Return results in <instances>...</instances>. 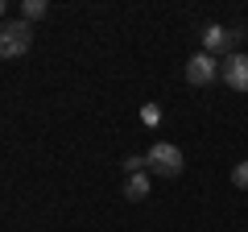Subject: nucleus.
I'll list each match as a JSON object with an SVG mask.
<instances>
[{
  "label": "nucleus",
  "instance_id": "nucleus-10",
  "mask_svg": "<svg viewBox=\"0 0 248 232\" xmlns=\"http://www.w3.org/2000/svg\"><path fill=\"white\" fill-rule=\"evenodd\" d=\"M4 13H9V4H4V0H0V21H4Z\"/></svg>",
  "mask_w": 248,
  "mask_h": 232
},
{
  "label": "nucleus",
  "instance_id": "nucleus-7",
  "mask_svg": "<svg viewBox=\"0 0 248 232\" xmlns=\"http://www.w3.org/2000/svg\"><path fill=\"white\" fill-rule=\"evenodd\" d=\"M46 13H50L46 0H25V4H21V17L25 21H37V17H46Z\"/></svg>",
  "mask_w": 248,
  "mask_h": 232
},
{
  "label": "nucleus",
  "instance_id": "nucleus-3",
  "mask_svg": "<svg viewBox=\"0 0 248 232\" xmlns=\"http://www.w3.org/2000/svg\"><path fill=\"white\" fill-rule=\"evenodd\" d=\"M186 83H190V87H207V83H215L219 79V63H215V54H203L199 50L195 58H186Z\"/></svg>",
  "mask_w": 248,
  "mask_h": 232
},
{
  "label": "nucleus",
  "instance_id": "nucleus-6",
  "mask_svg": "<svg viewBox=\"0 0 248 232\" xmlns=\"http://www.w3.org/2000/svg\"><path fill=\"white\" fill-rule=\"evenodd\" d=\"M145 195H149V170H141V174H128V179H124V199L141 203Z\"/></svg>",
  "mask_w": 248,
  "mask_h": 232
},
{
  "label": "nucleus",
  "instance_id": "nucleus-9",
  "mask_svg": "<svg viewBox=\"0 0 248 232\" xmlns=\"http://www.w3.org/2000/svg\"><path fill=\"white\" fill-rule=\"evenodd\" d=\"M124 170H128V174H141V170H145V158H137V153H133V158H124Z\"/></svg>",
  "mask_w": 248,
  "mask_h": 232
},
{
  "label": "nucleus",
  "instance_id": "nucleus-4",
  "mask_svg": "<svg viewBox=\"0 0 248 232\" xmlns=\"http://www.w3.org/2000/svg\"><path fill=\"white\" fill-rule=\"evenodd\" d=\"M219 79L228 83L232 91H248V54L240 50V54H228L219 63Z\"/></svg>",
  "mask_w": 248,
  "mask_h": 232
},
{
  "label": "nucleus",
  "instance_id": "nucleus-5",
  "mask_svg": "<svg viewBox=\"0 0 248 232\" xmlns=\"http://www.w3.org/2000/svg\"><path fill=\"white\" fill-rule=\"evenodd\" d=\"M203 54H232V37H228V25H207L203 29Z\"/></svg>",
  "mask_w": 248,
  "mask_h": 232
},
{
  "label": "nucleus",
  "instance_id": "nucleus-2",
  "mask_svg": "<svg viewBox=\"0 0 248 232\" xmlns=\"http://www.w3.org/2000/svg\"><path fill=\"white\" fill-rule=\"evenodd\" d=\"M145 170L161 174V179H178L182 174V149L174 141H153L149 153H145Z\"/></svg>",
  "mask_w": 248,
  "mask_h": 232
},
{
  "label": "nucleus",
  "instance_id": "nucleus-1",
  "mask_svg": "<svg viewBox=\"0 0 248 232\" xmlns=\"http://www.w3.org/2000/svg\"><path fill=\"white\" fill-rule=\"evenodd\" d=\"M29 46H33V25L25 17L0 21V58H21L29 54Z\"/></svg>",
  "mask_w": 248,
  "mask_h": 232
},
{
  "label": "nucleus",
  "instance_id": "nucleus-8",
  "mask_svg": "<svg viewBox=\"0 0 248 232\" xmlns=\"http://www.w3.org/2000/svg\"><path fill=\"white\" fill-rule=\"evenodd\" d=\"M232 187L248 191V162H240V166H232Z\"/></svg>",
  "mask_w": 248,
  "mask_h": 232
}]
</instances>
